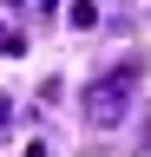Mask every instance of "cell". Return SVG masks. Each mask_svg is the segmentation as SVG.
I'll return each instance as SVG.
<instances>
[{"instance_id":"cell-1","label":"cell","mask_w":151,"mask_h":157,"mask_svg":"<svg viewBox=\"0 0 151 157\" xmlns=\"http://www.w3.org/2000/svg\"><path fill=\"white\" fill-rule=\"evenodd\" d=\"M145 78V52H125L118 66H112L105 78H92V85L79 92V111H85V124H99V131H112V124H125V105H131V85Z\"/></svg>"},{"instance_id":"cell-5","label":"cell","mask_w":151,"mask_h":157,"mask_svg":"<svg viewBox=\"0 0 151 157\" xmlns=\"http://www.w3.org/2000/svg\"><path fill=\"white\" fill-rule=\"evenodd\" d=\"M0 131H13V98L0 92Z\"/></svg>"},{"instance_id":"cell-2","label":"cell","mask_w":151,"mask_h":157,"mask_svg":"<svg viewBox=\"0 0 151 157\" xmlns=\"http://www.w3.org/2000/svg\"><path fill=\"white\" fill-rule=\"evenodd\" d=\"M66 20L85 33V26H99V7H92V0H72V7H66Z\"/></svg>"},{"instance_id":"cell-4","label":"cell","mask_w":151,"mask_h":157,"mask_svg":"<svg viewBox=\"0 0 151 157\" xmlns=\"http://www.w3.org/2000/svg\"><path fill=\"white\" fill-rule=\"evenodd\" d=\"M138 157H151V118H138Z\"/></svg>"},{"instance_id":"cell-3","label":"cell","mask_w":151,"mask_h":157,"mask_svg":"<svg viewBox=\"0 0 151 157\" xmlns=\"http://www.w3.org/2000/svg\"><path fill=\"white\" fill-rule=\"evenodd\" d=\"M13 52H26V39L20 33H0V59H13Z\"/></svg>"},{"instance_id":"cell-6","label":"cell","mask_w":151,"mask_h":157,"mask_svg":"<svg viewBox=\"0 0 151 157\" xmlns=\"http://www.w3.org/2000/svg\"><path fill=\"white\" fill-rule=\"evenodd\" d=\"M26 157H53V144L46 137H26Z\"/></svg>"},{"instance_id":"cell-7","label":"cell","mask_w":151,"mask_h":157,"mask_svg":"<svg viewBox=\"0 0 151 157\" xmlns=\"http://www.w3.org/2000/svg\"><path fill=\"white\" fill-rule=\"evenodd\" d=\"M7 7H26V0H7Z\"/></svg>"}]
</instances>
